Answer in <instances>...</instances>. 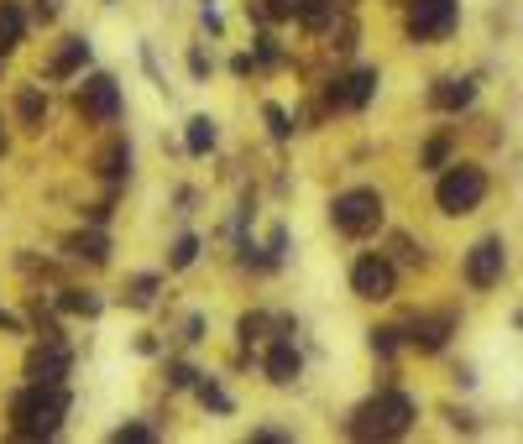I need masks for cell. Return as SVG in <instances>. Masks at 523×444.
<instances>
[{"mask_svg": "<svg viewBox=\"0 0 523 444\" xmlns=\"http://www.w3.org/2000/svg\"><path fill=\"white\" fill-rule=\"evenodd\" d=\"M189 68H194V79H204V74H210V58L194 48V53H189Z\"/></svg>", "mask_w": 523, "mask_h": 444, "instance_id": "33", "label": "cell"}, {"mask_svg": "<svg viewBox=\"0 0 523 444\" xmlns=\"http://www.w3.org/2000/svg\"><path fill=\"white\" fill-rule=\"evenodd\" d=\"M231 68H236V74H241V79H246V74H252V68H257V58H252V53H241V58H236V63H231Z\"/></svg>", "mask_w": 523, "mask_h": 444, "instance_id": "35", "label": "cell"}, {"mask_svg": "<svg viewBox=\"0 0 523 444\" xmlns=\"http://www.w3.org/2000/svg\"><path fill=\"white\" fill-rule=\"evenodd\" d=\"M461 0H408V37L414 42H440L456 32Z\"/></svg>", "mask_w": 523, "mask_h": 444, "instance_id": "5", "label": "cell"}, {"mask_svg": "<svg viewBox=\"0 0 523 444\" xmlns=\"http://www.w3.org/2000/svg\"><path fill=\"white\" fill-rule=\"evenodd\" d=\"M257 58H262V63H278V42H272V37H257Z\"/></svg>", "mask_w": 523, "mask_h": 444, "instance_id": "32", "label": "cell"}, {"mask_svg": "<svg viewBox=\"0 0 523 444\" xmlns=\"http://www.w3.org/2000/svg\"><path fill=\"white\" fill-rule=\"evenodd\" d=\"M79 115L84 121H116L121 115V84L110 79V74H95V79H84L79 84Z\"/></svg>", "mask_w": 523, "mask_h": 444, "instance_id": "7", "label": "cell"}, {"mask_svg": "<svg viewBox=\"0 0 523 444\" xmlns=\"http://www.w3.org/2000/svg\"><path fill=\"white\" fill-rule=\"evenodd\" d=\"M236 335H241V345H257V340L267 335V314H246V319L236 324Z\"/></svg>", "mask_w": 523, "mask_h": 444, "instance_id": "24", "label": "cell"}, {"mask_svg": "<svg viewBox=\"0 0 523 444\" xmlns=\"http://www.w3.org/2000/svg\"><path fill=\"white\" fill-rule=\"evenodd\" d=\"M445 157H450L445 142H429V147H424V168H445Z\"/></svg>", "mask_w": 523, "mask_h": 444, "instance_id": "29", "label": "cell"}, {"mask_svg": "<svg viewBox=\"0 0 523 444\" xmlns=\"http://www.w3.org/2000/svg\"><path fill=\"white\" fill-rule=\"evenodd\" d=\"M503 267H508L503 236H487V241H476V246L466 251V283H471V288H492L497 277H503Z\"/></svg>", "mask_w": 523, "mask_h": 444, "instance_id": "8", "label": "cell"}, {"mask_svg": "<svg viewBox=\"0 0 523 444\" xmlns=\"http://www.w3.org/2000/svg\"><path fill=\"white\" fill-rule=\"evenodd\" d=\"M116 439H121V444H126V439H152V429H147V424H121Z\"/></svg>", "mask_w": 523, "mask_h": 444, "instance_id": "31", "label": "cell"}, {"mask_svg": "<svg viewBox=\"0 0 523 444\" xmlns=\"http://www.w3.org/2000/svg\"><path fill=\"white\" fill-rule=\"evenodd\" d=\"M414 397L408 392H382V397H372V403H361L356 408V418H351V434H361V439H398V434H408L414 429Z\"/></svg>", "mask_w": 523, "mask_h": 444, "instance_id": "2", "label": "cell"}, {"mask_svg": "<svg viewBox=\"0 0 523 444\" xmlns=\"http://www.w3.org/2000/svg\"><path fill=\"white\" fill-rule=\"evenodd\" d=\"M194 256H199V236H178V241H173V251H168V272L194 267Z\"/></svg>", "mask_w": 523, "mask_h": 444, "instance_id": "23", "label": "cell"}, {"mask_svg": "<svg viewBox=\"0 0 523 444\" xmlns=\"http://www.w3.org/2000/svg\"><path fill=\"white\" fill-rule=\"evenodd\" d=\"M27 377H32V382H63V377H68V350H63L58 340H48V350H37V356H32Z\"/></svg>", "mask_w": 523, "mask_h": 444, "instance_id": "11", "label": "cell"}, {"mask_svg": "<svg viewBox=\"0 0 523 444\" xmlns=\"http://www.w3.org/2000/svg\"><path fill=\"white\" fill-rule=\"evenodd\" d=\"M330 225L340 236H372L382 225V194L377 189H346L330 199Z\"/></svg>", "mask_w": 523, "mask_h": 444, "instance_id": "3", "label": "cell"}, {"mask_svg": "<svg viewBox=\"0 0 523 444\" xmlns=\"http://www.w3.org/2000/svg\"><path fill=\"white\" fill-rule=\"evenodd\" d=\"M53 11H58L53 0H37V21H53Z\"/></svg>", "mask_w": 523, "mask_h": 444, "instance_id": "36", "label": "cell"}, {"mask_svg": "<svg viewBox=\"0 0 523 444\" xmlns=\"http://www.w3.org/2000/svg\"><path fill=\"white\" fill-rule=\"evenodd\" d=\"M0 152H6V136H0Z\"/></svg>", "mask_w": 523, "mask_h": 444, "instance_id": "37", "label": "cell"}, {"mask_svg": "<svg viewBox=\"0 0 523 444\" xmlns=\"http://www.w3.org/2000/svg\"><path fill=\"white\" fill-rule=\"evenodd\" d=\"M351 288H356V298L382 303V298L398 293V272H393L388 256H361V262L351 267Z\"/></svg>", "mask_w": 523, "mask_h": 444, "instance_id": "6", "label": "cell"}, {"mask_svg": "<svg viewBox=\"0 0 523 444\" xmlns=\"http://www.w3.org/2000/svg\"><path fill=\"white\" fill-rule=\"evenodd\" d=\"M372 95H377V68H356V74L330 84V105H340V110H361Z\"/></svg>", "mask_w": 523, "mask_h": 444, "instance_id": "9", "label": "cell"}, {"mask_svg": "<svg viewBox=\"0 0 523 444\" xmlns=\"http://www.w3.org/2000/svg\"><path fill=\"white\" fill-rule=\"evenodd\" d=\"M215 142H220V126L210 121V115H194L189 121V152L204 157V152H215Z\"/></svg>", "mask_w": 523, "mask_h": 444, "instance_id": "18", "label": "cell"}, {"mask_svg": "<svg viewBox=\"0 0 523 444\" xmlns=\"http://www.w3.org/2000/svg\"><path fill=\"white\" fill-rule=\"evenodd\" d=\"M84 63H89V42H84V37H63V53L53 58L48 74H53V79H74Z\"/></svg>", "mask_w": 523, "mask_h": 444, "instance_id": "14", "label": "cell"}, {"mask_svg": "<svg viewBox=\"0 0 523 444\" xmlns=\"http://www.w3.org/2000/svg\"><path fill=\"white\" fill-rule=\"evenodd\" d=\"M482 199H487V173L471 168V162H450V173L435 183V204L445 215H471Z\"/></svg>", "mask_w": 523, "mask_h": 444, "instance_id": "4", "label": "cell"}, {"mask_svg": "<svg viewBox=\"0 0 523 444\" xmlns=\"http://www.w3.org/2000/svg\"><path fill=\"white\" fill-rule=\"evenodd\" d=\"M16 115H21V126H27V131H42V121H48V100H42L37 84H27L16 95Z\"/></svg>", "mask_w": 523, "mask_h": 444, "instance_id": "17", "label": "cell"}, {"mask_svg": "<svg viewBox=\"0 0 523 444\" xmlns=\"http://www.w3.org/2000/svg\"><path fill=\"white\" fill-rule=\"evenodd\" d=\"M63 413H68L63 382H32L27 392L11 397V418L21 439H53L63 429Z\"/></svg>", "mask_w": 523, "mask_h": 444, "instance_id": "1", "label": "cell"}, {"mask_svg": "<svg viewBox=\"0 0 523 444\" xmlns=\"http://www.w3.org/2000/svg\"><path fill=\"white\" fill-rule=\"evenodd\" d=\"M68 256H79V262H89V267H105L110 262V241L100 236V230H84V236L68 241Z\"/></svg>", "mask_w": 523, "mask_h": 444, "instance_id": "15", "label": "cell"}, {"mask_svg": "<svg viewBox=\"0 0 523 444\" xmlns=\"http://www.w3.org/2000/svg\"><path fill=\"white\" fill-rule=\"evenodd\" d=\"M471 100H476L471 79H435V89H429V105L435 110H466Z\"/></svg>", "mask_w": 523, "mask_h": 444, "instance_id": "12", "label": "cell"}, {"mask_svg": "<svg viewBox=\"0 0 523 444\" xmlns=\"http://www.w3.org/2000/svg\"><path fill=\"white\" fill-rule=\"evenodd\" d=\"M293 16H299L309 32H325L330 16H335V0H299V6H293Z\"/></svg>", "mask_w": 523, "mask_h": 444, "instance_id": "19", "label": "cell"}, {"mask_svg": "<svg viewBox=\"0 0 523 444\" xmlns=\"http://www.w3.org/2000/svg\"><path fill=\"white\" fill-rule=\"evenodd\" d=\"M293 6H299V0H267V6H257L262 16H293Z\"/></svg>", "mask_w": 523, "mask_h": 444, "instance_id": "30", "label": "cell"}, {"mask_svg": "<svg viewBox=\"0 0 523 444\" xmlns=\"http://www.w3.org/2000/svg\"><path fill=\"white\" fill-rule=\"evenodd\" d=\"M372 350H382V356H393V350H398V330H372Z\"/></svg>", "mask_w": 523, "mask_h": 444, "instance_id": "28", "label": "cell"}, {"mask_svg": "<svg viewBox=\"0 0 523 444\" xmlns=\"http://www.w3.org/2000/svg\"><path fill=\"white\" fill-rule=\"evenodd\" d=\"M152 288H157V277H136V283H131V293H126V303H136V309H147V303H152Z\"/></svg>", "mask_w": 523, "mask_h": 444, "instance_id": "26", "label": "cell"}, {"mask_svg": "<svg viewBox=\"0 0 523 444\" xmlns=\"http://www.w3.org/2000/svg\"><path fill=\"white\" fill-rule=\"evenodd\" d=\"M267 126H272V136H278V142H288V136H293V121H288L283 105H267Z\"/></svg>", "mask_w": 523, "mask_h": 444, "instance_id": "25", "label": "cell"}, {"mask_svg": "<svg viewBox=\"0 0 523 444\" xmlns=\"http://www.w3.org/2000/svg\"><path fill=\"white\" fill-rule=\"evenodd\" d=\"M199 16H204V27H210V32H220V11L210 6V0H204V6H199Z\"/></svg>", "mask_w": 523, "mask_h": 444, "instance_id": "34", "label": "cell"}, {"mask_svg": "<svg viewBox=\"0 0 523 444\" xmlns=\"http://www.w3.org/2000/svg\"><path fill=\"white\" fill-rule=\"evenodd\" d=\"M299 371H304V361H299V350H293L288 340H278L267 350V382L272 387H293V382H299Z\"/></svg>", "mask_w": 523, "mask_h": 444, "instance_id": "10", "label": "cell"}, {"mask_svg": "<svg viewBox=\"0 0 523 444\" xmlns=\"http://www.w3.org/2000/svg\"><path fill=\"white\" fill-rule=\"evenodd\" d=\"M126 168H131V147H126V142H116V147L100 157V178H110V183H121Z\"/></svg>", "mask_w": 523, "mask_h": 444, "instance_id": "21", "label": "cell"}, {"mask_svg": "<svg viewBox=\"0 0 523 444\" xmlns=\"http://www.w3.org/2000/svg\"><path fill=\"white\" fill-rule=\"evenodd\" d=\"M21 32H27V16H21V6H16V0H0V58L16 53Z\"/></svg>", "mask_w": 523, "mask_h": 444, "instance_id": "13", "label": "cell"}, {"mask_svg": "<svg viewBox=\"0 0 523 444\" xmlns=\"http://www.w3.org/2000/svg\"><path fill=\"white\" fill-rule=\"evenodd\" d=\"M194 377H199V371L184 366V361H173V366H168V382H173V387H194Z\"/></svg>", "mask_w": 523, "mask_h": 444, "instance_id": "27", "label": "cell"}, {"mask_svg": "<svg viewBox=\"0 0 523 444\" xmlns=\"http://www.w3.org/2000/svg\"><path fill=\"white\" fill-rule=\"evenodd\" d=\"M58 309H63V314H100V298H95V293H84V288H63Z\"/></svg>", "mask_w": 523, "mask_h": 444, "instance_id": "22", "label": "cell"}, {"mask_svg": "<svg viewBox=\"0 0 523 444\" xmlns=\"http://www.w3.org/2000/svg\"><path fill=\"white\" fill-rule=\"evenodd\" d=\"M450 340V319H414L408 324V345H419V350H440Z\"/></svg>", "mask_w": 523, "mask_h": 444, "instance_id": "16", "label": "cell"}, {"mask_svg": "<svg viewBox=\"0 0 523 444\" xmlns=\"http://www.w3.org/2000/svg\"><path fill=\"white\" fill-rule=\"evenodd\" d=\"M194 392H199V403L210 408V413H231V408H236L231 397H225V387H220L215 377H194Z\"/></svg>", "mask_w": 523, "mask_h": 444, "instance_id": "20", "label": "cell"}]
</instances>
